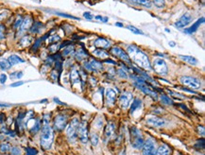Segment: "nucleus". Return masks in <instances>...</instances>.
I'll use <instances>...</instances> for the list:
<instances>
[{
  "label": "nucleus",
  "instance_id": "obj_1",
  "mask_svg": "<svg viewBox=\"0 0 205 155\" xmlns=\"http://www.w3.org/2000/svg\"><path fill=\"white\" fill-rule=\"evenodd\" d=\"M127 51L129 53V59L133 60L140 67H142L146 70H150L151 68V65H150V62L149 58H147V56L143 51L139 49L137 46L130 45L128 46Z\"/></svg>",
  "mask_w": 205,
  "mask_h": 155
},
{
  "label": "nucleus",
  "instance_id": "obj_2",
  "mask_svg": "<svg viewBox=\"0 0 205 155\" xmlns=\"http://www.w3.org/2000/svg\"><path fill=\"white\" fill-rule=\"evenodd\" d=\"M54 140V133L52 128L48 124H45L41 133V146L44 150H49L51 148Z\"/></svg>",
  "mask_w": 205,
  "mask_h": 155
},
{
  "label": "nucleus",
  "instance_id": "obj_3",
  "mask_svg": "<svg viewBox=\"0 0 205 155\" xmlns=\"http://www.w3.org/2000/svg\"><path fill=\"white\" fill-rule=\"evenodd\" d=\"M129 132H130V142H132L133 147L136 150L142 149L145 141L143 139V136L140 133V130L135 127H133L130 128Z\"/></svg>",
  "mask_w": 205,
  "mask_h": 155
},
{
  "label": "nucleus",
  "instance_id": "obj_4",
  "mask_svg": "<svg viewBox=\"0 0 205 155\" xmlns=\"http://www.w3.org/2000/svg\"><path fill=\"white\" fill-rule=\"evenodd\" d=\"M79 125V121L78 118H74L72 121L66 126V134L68 139L72 142L76 140V138L78 136V128Z\"/></svg>",
  "mask_w": 205,
  "mask_h": 155
},
{
  "label": "nucleus",
  "instance_id": "obj_5",
  "mask_svg": "<svg viewBox=\"0 0 205 155\" xmlns=\"http://www.w3.org/2000/svg\"><path fill=\"white\" fill-rule=\"evenodd\" d=\"M152 67L154 69V71L159 75H166L168 73V68L166 62L163 61V59H155L153 61V64Z\"/></svg>",
  "mask_w": 205,
  "mask_h": 155
},
{
  "label": "nucleus",
  "instance_id": "obj_6",
  "mask_svg": "<svg viewBox=\"0 0 205 155\" xmlns=\"http://www.w3.org/2000/svg\"><path fill=\"white\" fill-rule=\"evenodd\" d=\"M181 83L186 86L192 89H200L201 87V83L199 79L197 78H193V77H188V76H184L181 78Z\"/></svg>",
  "mask_w": 205,
  "mask_h": 155
},
{
  "label": "nucleus",
  "instance_id": "obj_7",
  "mask_svg": "<svg viewBox=\"0 0 205 155\" xmlns=\"http://www.w3.org/2000/svg\"><path fill=\"white\" fill-rule=\"evenodd\" d=\"M78 137L80 140V142L82 143H87V141L89 140L88 128H87L86 122H81V123H79L78 128Z\"/></svg>",
  "mask_w": 205,
  "mask_h": 155
},
{
  "label": "nucleus",
  "instance_id": "obj_8",
  "mask_svg": "<svg viewBox=\"0 0 205 155\" xmlns=\"http://www.w3.org/2000/svg\"><path fill=\"white\" fill-rule=\"evenodd\" d=\"M143 155H156V149H155V143L151 139H147L144 142L142 147Z\"/></svg>",
  "mask_w": 205,
  "mask_h": 155
},
{
  "label": "nucleus",
  "instance_id": "obj_9",
  "mask_svg": "<svg viewBox=\"0 0 205 155\" xmlns=\"http://www.w3.org/2000/svg\"><path fill=\"white\" fill-rule=\"evenodd\" d=\"M67 126V117L64 115H58L54 118V128L57 130H63Z\"/></svg>",
  "mask_w": 205,
  "mask_h": 155
},
{
  "label": "nucleus",
  "instance_id": "obj_10",
  "mask_svg": "<svg viewBox=\"0 0 205 155\" xmlns=\"http://www.w3.org/2000/svg\"><path fill=\"white\" fill-rule=\"evenodd\" d=\"M135 84H136V86H137L139 89H140V90H141L142 92H144L145 94L150 96L152 97V99H158V95H157V93L155 92L149 84H146V83H136Z\"/></svg>",
  "mask_w": 205,
  "mask_h": 155
},
{
  "label": "nucleus",
  "instance_id": "obj_11",
  "mask_svg": "<svg viewBox=\"0 0 205 155\" xmlns=\"http://www.w3.org/2000/svg\"><path fill=\"white\" fill-rule=\"evenodd\" d=\"M111 53L113 55H114V56H116L117 58L121 59L122 61L126 62L127 63H130V59H129V55L124 50H123V49H121L120 47H118V46L113 47L112 49H111Z\"/></svg>",
  "mask_w": 205,
  "mask_h": 155
},
{
  "label": "nucleus",
  "instance_id": "obj_12",
  "mask_svg": "<svg viewBox=\"0 0 205 155\" xmlns=\"http://www.w3.org/2000/svg\"><path fill=\"white\" fill-rule=\"evenodd\" d=\"M133 99V94H130L129 92H125V93H123V94L120 96V99H119L121 107H122L123 109H127V108L129 107V106L130 102H132Z\"/></svg>",
  "mask_w": 205,
  "mask_h": 155
},
{
  "label": "nucleus",
  "instance_id": "obj_13",
  "mask_svg": "<svg viewBox=\"0 0 205 155\" xmlns=\"http://www.w3.org/2000/svg\"><path fill=\"white\" fill-rule=\"evenodd\" d=\"M146 123L149 125L153 126V127L160 128V127H163L166 125V121L163 120V118H160L158 116H149L146 118Z\"/></svg>",
  "mask_w": 205,
  "mask_h": 155
},
{
  "label": "nucleus",
  "instance_id": "obj_14",
  "mask_svg": "<svg viewBox=\"0 0 205 155\" xmlns=\"http://www.w3.org/2000/svg\"><path fill=\"white\" fill-rule=\"evenodd\" d=\"M192 19H193L192 15H191L190 13H188V12H187V13L183 14V15L182 16V17L180 18V19L175 23V26H176L177 28H179V29L184 28V27H186L189 23H191Z\"/></svg>",
  "mask_w": 205,
  "mask_h": 155
},
{
  "label": "nucleus",
  "instance_id": "obj_15",
  "mask_svg": "<svg viewBox=\"0 0 205 155\" xmlns=\"http://www.w3.org/2000/svg\"><path fill=\"white\" fill-rule=\"evenodd\" d=\"M70 80L73 84H77L79 83L81 79H80V73L78 70L77 67H73L70 71Z\"/></svg>",
  "mask_w": 205,
  "mask_h": 155
},
{
  "label": "nucleus",
  "instance_id": "obj_16",
  "mask_svg": "<svg viewBox=\"0 0 205 155\" xmlns=\"http://www.w3.org/2000/svg\"><path fill=\"white\" fill-rule=\"evenodd\" d=\"M32 24H33V20L30 17V16H27L25 17L22 21V24L20 26V31L21 32H26L27 30L30 29Z\"/></svg>",
  "mask_w": 205,
  "mask_h": 155
},
{
  "label": "nucleus",
  "instance_id": "obj_17",
  "mask_svg": "<svg viewBox=\"0 0 205 155\" xmlns=\"http://www.w3.org/2000/svg\"><path fill=\"white\" fill-rule=\"evenodd\" d=\"M202 23H204V17H201L198 21H196L193 24V26H191L190 28L185 29H184V32H185V33H187V34H193V33H195V32L198 30V29L200 27V25H201Z\"/></svg>",
  "mask_w": 205,
  "mask_h": 155
},
{
  "label": "nucleus",
  "instance_id": "obj_18",
  "mask_svg": "<svg viewBox=\"0 0 205 155\" xmlns=\"http://www.w3.org/2000/svg\"><path fill=\"white\" fill-rule=\"evenodd\" d=\"M106 99H107L108 104L112 105L116 102V93L113 90V88H108L106 89Z\"/></svg>",
  "mask_w": 205,
  "mask_h": 155
},
{
  "label": "nucleus",
  "instance_id": "obj_19",
  "mask_svg": "<svg viewBox=\"0 0 205 155\" xmlns=\"http://www.w3.org/2000/svg\"><path fill=\"white\" fill-rule=\"evenodd\" d=\"M114 130H116V127L113 123H108L107 126L105 127V130H104V137L105 140H108L110 138L113 137V135L114 134Z\"/></svg>",
  "mask_w": 205,
  "mask_h": 155
},
{
  "label": "nucleus",
  "instance_id": "obj_20",
  "mask_svg": "<svg viewBox=\"0 0 205 155\" xmlns=\"http://www.w3.org/2000/svg\"><path fill=\"white\" fill-rule=\"evenodd\" d=\"M94 45L95 46L99 47L102 49V48H108L111 45V42L105 38H97L94 42Z\"/></svg>",
  "mask_w": 205,
  "mask_h": 155
},
{
  "label": "nucleus",
  "instance_id": "obj_21",
  "mask_svg": "<svg viewBox=\"0 0 205 155\" xmlns=\"http://www.w3.org/2000/svg\"><path fill=\"white\" fill-rule=\"evenodd\" d=\"M93 55L95 57H96V58H99V59H105L107 58V57L109 56V53L106 52L105 50L101 49V48H97V49H95L93 51Z\"/></svg>",
  "mask_w": 205,
  "mask_h": 155
},
{
  "label": "nucleus",
  "instance_id": "obj_22",
  "mask_svg": "<svg viewBox=\"0 0 205 155\" xmlns=\"http://www.w3.org/2000/svg\"><path fill=\"white\" fill-rule=\"evenodd\" d=\"M32 41H33V38H32L31 36H29V35L24 36V37L20 40L19 45H20V46H22V47H27V46H29V45H30V44L32 43Z\"/></svg>",
  "mask_w": 205,
  "mask_h": 155
},
{
  "label": "nucleus",
  "instance_id": "obj_23",
  "mask_svg": "<svg viewBox=\"0 0 205 155\" xmlns=\"http://www.w3.org/2000/svg\"><path fill=\"white\" fill-rule=\"evenodd\" d=\"M8 61H9L10 64L12 65H15V64H18V63H23L25 62V61L23 59H21L19 56L17 55H11L9 57V59H8Z\"/></svg>",
  "mask_w": 205,
  "mask_h": 155
},
{
  "label": "nucleus",
  "instance_id": "obj_24",
  "mask_svg": "<svg viewBox=\"0 0 205 155\" xmlns=\"http://www.w3.org/2000/svg\"><path fill=\"white\" fill-rule=\"evenodd\" d=\"M75 56H76V59L79 62L85 60L87 57H88V54L85 52V50L83 49V48H79V49L76 51L75 53Z\"/></svg>",
  "mask_w": 205,
  "mask_h": 155
},
{
  "label": "nucleus",
  "instance_id": "obj_25",
  "mask_svg": "<svg viewBox=\"0 0 205 155\" xmlns=\"http://www.w3.org/2000/svg\"><path fill=\"white\" fill-rule=\"evenodd\" d=\"M180 59L183 60V62L189 63V64H192V65H196L197 63H198V60H197L196 58H194V57L192 56H184V55H180Z\"/></svg>",
  "mask_w": 205,
  "mask_h": 155
},
{
  "label": "nucleus",
  "instance_id": "obj_26",
  "mask_svg": "<svg viewBox=\"0 0 205 155\" xmlns=\"http://www.w3.org/2000/svg\"><path fill=\"white\" fill-rule=\"evenodd\" d=\"M170 152L171 150L166 145H162L156 150V155H170Z\"/></svg>",
  "mask_w": 205,
  "mask_h": 155
},
{
  "label": "nucleus",
  "instance_id": "obj_27",
  "mask_svg": "<svg viewBox=\"0 0 205 155\" xmlns=\"http://www.w3.org/2000/svg\"><path fill=\"white\" fill-rule=\"evenodd\" d=\"M44 28L43 24L41 22H35L34 24H32V26L30 28V32L31 33H39Z\"/></svg>",
  "mask_w": 205,
  "mask_h": 155
},
{
  "label": "nucleus",
  "instance_id": "obj_28",
  "mask_svg": "<svg viewBox=\"0 0 205 155\" xmlns=\"http://www.w3.org/2000/svg\"><path fill=\"white\" fill-rule=\"evenodd\" d=\"M89 63H90V65H91L93 72H94V71H98V70H101V69H102V63H101L100 62L96 61V60H94V59H93V60H90V61H89Z\"/></svg>",
  "mask_w": 205,
  "mask_h": 155
},
{
  "label": "nucleus",
  "instance_id": "obj_29",
  "mask_svg": "<svg viewBox=\"0 0 205 155\" xmlns=\"http://www.w3.org/2000/svg\"><path fill=\"white\" fill-rule=\"evenodd\" d=\"M141 106H142V101L140 99H134L132 104V107H130V113H133L137 109L141 108Z\"/></svg>",
  "mask_w": 205,
  "mask_h": 155
},
{
  "label": "nucleus",
  "instance_id": "obj_30",
  "mask_svg": "<svg viewBox=\"0 0 205 155\" xmlns=\"http://www.w3.org/2000/svg\"><path fill=\"white\" fill-rule=\"evenodd\" d=\"M11 67H12V65L10 64V62L8 60H5V59L0 60V68H1L2 70H8Z\"/></svg>",
  "mask_w": 205,
  "mask_h": 155
},
{
  "label": "nucleus",
  "instance_id": "obj_31",
  "mask_svg": "<svg viewBox=\"0 0 205 155\" xmlns=\"http://www.w3.org/2000/svg\"><path fill=\"white\" fill-rule=\"evenodd\" d=\"M47 36H48V34H46V35H45L44 37H42V38H39V39H37V41L34 43V45H33V47H32V51H37V49L39 48V46L41 45V44H42V42L44 41V39H45V38H47Z\"/></svg>",
  "mask_w": 205,
  "mask_h": 155
},
{
  "label": "nucleus",
  "instance_id": "obj_32",
  "mask_svg": "<svg viewBox=\"0 0 205 155\" xmlns=\"http://www.w3.org/2000/svg\"><path fill=\"white\" fill-rule=\"evenodd\" d=\"M133 2L137 3V4H140L146 8H150L151 7V2L150 0H133Z\"/></svg>",
  "mask_w": 205,
  "mask_h": 155
},
{
  "label": "nucleus",
  "instance_id": "obj_33",
  "mask_svg": "<svg viewBox=\"0 0 205 155\" xmlns=\"http://www.w3.org/2000/svg\"><path fill=\"white\" fill-rule=\"evenodd\" d=\"M40 129H41V122H40L39 119H37L36 122L34 123V126L30 129V133H36L39 132Z\"/></svg>",
  "mask_w": 205,
  "mask_h": 155
},
{
  "label": "nucleus",
  "instance_id": "obj_34",
  "mask_svg": "<svg viewBox=\"0 0 205 155\" xmlns=\"http://www.w3.org/2000/svg\"><path fill=\"white\" fill-rule=\"evenodd\" d=\"M74 53V46L72 45H68L63 49L62 51V56H69L72 55Z\"/></svg>",
  "mask_w": 205,
  "mask_h": 155
},
{
  "label": "nucleus",
  "instance_id": "obj_35",
  "mask_svg": "<svg viewBox=\"0 0 205 155\" xmlns=\"http://www.w3.org/2000/svg\"><path fill=\"white\" fill-rule=\"evenodd\" d=\"M160 99H161V101H162L163 103H165V104H166V105H171V104H173V101L171 100V99H169V97H168L167 96H166V95H162V96H160Z\"/></svg>",
  "mask_w": 205,
  "mask_h": 155
},
{
  "label": "nucleus",
  "instance_id": "obj_36",
  "mask_svg": "<svg viewBox=\"0 0 205 155\" xmlns=\"http://www.w3.org/2000/svg\"><path fill=\"white\" fill-rule=\"evenodd\" d=\"M9 150H11V146L10 144H7V143H4V144H1L0 145V151L2 153H6Z\"/></svg>",
  "mask_w": 205,
  "mask_h": 155
},
{
  "label": "nucleus",
  "instance_id": "obj_37",
  "mask_svg": "<svg viewBox=\"0 0 205 155\" xmlns=\"http://www.w3.org/2000/svg\"><path fill=\"white\" fill-rule=\"evenodd\" d=\"M127 29H129L130 31L133 32V33H134V34H144L143 33V31L141 30V29H137V28H135V27H133V26H128L127 27Z\"/></svg>",
  "mask_w": 205,
  "mask_h": 155
},
{
  "label": "nucleus",
  "instance_id": "obj_38",
  "mask_svg": "<svg viewBox=\"0 0 205 155\" xmlns=\"http://www.w3.org/2000/svg\"><path fill=\"white\" fill-rule=\"evenodd\" d=\"M24 75V73L22 71L20 72H12V74L10 75V78L12 79H21Z\"/></svg>",
  "mask_w": 205,
  "mask_h": 155
},
{
  "label": "nucleus",
  "instance_id": "obj_39",
  "mask_svg": "<svg viewBox=\"0 0 205 155\" xmlns=\"http://www.w3.org/2000/svg\"><path fill=\"white\" fill-rule=\"evenodd\" d=\"M153 3L157 8H163L166 5V0H153Z\"/></svg>",
  "mask_w": 205,
  "mask_h": 155
},
{
  "label": "nucleus",
  "instance_id": "obj_40",
  "mask_svg": "<svg viewBox=\"0 0 205 155\" xmlns=\"http://www.w3.org/2000/svg\"><path fill=\"white\" fill-rule=\"evenodd\" d=\"M55 14L59 15V16H62V17H66V18H70V19H74V20H79V18L75 17V16L67 14V13H62V12H55Z\"/></svg>",
  "mask_w": 205,
  "mask_h": 155
},
{
  "label": "nucleus",
  "instance_id": "obj_41",
  "mask_svg": "<svg viewBox=\"0 0 205 155\" xmlns=\"http://www.w3.org/2000/svg\"><path fill=\"white\" fill-rule=\"evenodd\" d=\"M61 40V37L59 35H54V36H51L50 38H48V42L50 44H56L57 42H59Z\"/></svg>",
  "mask_w": 205,
  "mask_h": 155
},
{
  "label": "nucleus",
  "instance_id": "obj_42",
  "mask_svg": "<svg viewBox=\"0 0 205 155\" xmlns=\"http://www.w3.org/2000/svg\"><path fill=\"white\" fill-rule=\"evenodd\" d=\"M26 152H27L26 155H37L38 150L36 149H34V148H27L26 149Z\"/></svg>",
  "mask_w": 205,
  "mask_h": 155
},
{
  "label": "nucleus",
  "instance_id": "obj_43",
  "mask_svg": "<svg viewBox=\"0 0 205 155\" xmlns=\"http://www.w3.org/2000/svg\"><path fill=\"white\" fill-rule=\"evenodd\" d=\"M22 21H23L22 16H18L17 19H16V20H15V22H14L13 28H14V29H19V28H20V26H21V24H22Z\"/></svg>",
  "mask_w": 205,
  "mask_h": 155
},
{
  "label": "nucleus",
  "instance_id": "obj_44",
  "mask_svg": "<svg viewBox=\"0 0 205 155\" xmlns=\"http://www.w3.org/2000/svg\"><path fill=\"white\" fill-rule=\"evenodd\" d=\"M59 48H60V45H57V43H56V44H52L50 46H49L48 47V50L50 51L51 53H55L57 50L59 49Z\"/></svg>",
  "mask_w": 205,
  "mask_h": 155
},
{
  "label": "nucleus",
  "instance_id": "obj_45",
  "mask_svg": "<svg viewBox=\"0 0 205 155\" xmlns=\"http://www.w3.org/2000/svg\"><path fill=\"white\" fill-rule=\"evenodd\" d=\"M91 143L93 146H96L98 144V136L96 133H93L91 135Z\"/></svg>",
  "mask_w": 205,
  "mask_h": 155
},
{
  "label": "nucleus",
  "instance_id": "obj_46",
  "mask_svg": "<svg viewBox=\"0 0 205 155\" xmlns=\"http://www.w3.org/2000/svg\"><path fill=\"white\" fill-rule=\"evenodd\" d=\"M59 76H60V73L57 71V70H52L51 71V73H50V77H51V79H53V80H57L58 79V78H59Z\"/></svg>",
  "mask_w": 205,
  "mask_h": 155
},
{
  "label": "nucleus",
  "instance_id": "obj_47",
  "mask_svg": "<svg viewBox=\"0 0 205 155\" xmlns=\"http://www.w3.org/2000/svg\"><path fill=\"white\" fill-rule=\"evenodd\" d=\"M11 153L12 155H20L21 154V150L18 148V147H12L11 149Z\"/></svg>",
  "mask_w": 205,
  "mask_h": 155
},
{
  "label": "nucleus",
  "instance_id": "obj_48",
  "mask_svg": "<svg viewBox=\"0 0 205 155\" xmlns=\"http://www.w3.org/2000/svg\"><path fill=\"white\" fill-rule=\"evenodd\" d=\"M117 75L120 78H123V79L128 78V74L125 72V70H123V69H117Z\"/></svg>",
  "mask_w": 205,
  "mask_h": 155
},
{
  "label": "nucleus",
  "instance_id": "obj_49",
  "mask_svg": "<svg viewBox=\"0 0 205 155\" xmlns=\"http://www.w3.org/2000/svg\"><path fill=\"white\" fill-rule=\"evenodd\" d=\"M6 37L5 35V27L3 25H0V41L4 40Z\"/></svg>",
  "mask_w": 205,
  "mask_h": 155
},
{
  "label": "nucleus",
  "instance_id": "obj_50",
  "mask_svg": "<svg viewBox=\"0 0 205 155\" xmlns=\"http://www.w3.org/2000/svg\"><path fill=\"white\" fill-rule=\"evenodd\" d=\"M94 17L96 19V20H99V21H101V22H103V23H106V22H108V17H106V16H101V15H96V16H94Z\"/></svg>",
  "mask_w": 205,
  "mask_h": 155
},
{
  "label": "nucleus",
  "instance_id": "obj_51",
  "mask_svg": "<svg viewBox=\"0 0 205 155\" xmlns=\"http://www.w3.org/2000/svg\"><path fill=\"white\" fill-rule=\"evenodd\" d=\"M169 95L172 96H174V97H176V99H183V97H184L183 95H181V94H177V93L172 92V91H169Z\"/></svg>",
  "mask_w": 205,
  "mask_h": 155
},
{
  "label": "nucleus",
  "instance_id": "obj_52",
  "mask_svg": "<svg viewBox=\"0 0 205 155\" xmlns=\"http://www.w3.org/2000/svg\"><path fill=\"white\" fill-rule=\"evenodd\" d=\"M83 16L85 17V19H87V20H92V19L94 18V16L91 14V12H84V13H83Z\"/></svg>",
  "mask_w": 205,
  "mask_h": 155
},
{
  "label": "nucleus",
  "instance_id": "obj_53",
  "mask_svg": "<svg viewBox=\"0 0 205 155\" xmlns=\"http://www.w3.org/2000/svg\"><path fill=\"white\" fill-rule=\"evenodd\" d=\"M7 80V75L6 74H1L0 75V83L1 84H4Z\"/></svg>",
  "mask_w": 205,
  "mask_h": 155
},
{
  "label": "nucleus",
  "instance_id": "obj_54",
  "mask_svg": "<svg viewBox=\"0 0 205 155\" xmlns=\"http://www.w3.org/2000/svg\"><path fill=\"white\" fill-rule=\"evenodd\" d=\"M24 84V81H17V83H14L12 84H11V87H18Z\"/></svg>",
  "mask_w": 205,
  "mask_h": 155
},
{
  "label": "nucleus",
  "instance_id": "obj_55",
  "mask_svg": "<svg viewBox=\"0 0 205 155\" xmlns=\"http://www.w3.org/2000/svg\"><path fill=\"white\" fill-rule=\"evenodd\" d=\"M198 130H199V133L201 134V136H204V133H205V132H204V127L203 126H199L198 127Z\"/></svg>",
  "mask_w": 205,
  "mask_h": 155
},
{
  "label": "nucleus",
  "instance_id": "obj_56",
  "mask_svg": "<svg viewBox=\"0 0 205 155\" xmlns=\"http://www.w3.org/2000/svg\"><path fill=\"white\" fill-rule=\"evenodd\" d=\"M5 120V115L4 113H0V123H3Z\"/></svg>",
  "mask_w": 205,
  "mask_h": 155
},
{
  "label": "nucleus",
  "instance_id": "obj_57",
  "mask_svg": "<svg viewBox=\"0 0 205 155\" xmlns=\"http://www.w3.org/2000/svg\"><path fill=\"white\" fill-rule=\"evenodd\" d=\"M104 62H107V63H112V64H116V62L113 61V60H105Z\"/></svg>",
  "mask_w": 205,
  "mask_h": 155
},
{
  "label": "nucleus",
  "instance_id": "obj_58",
  "mask_svg": "<svg viewBox=\"0 0 205 155\" xmlns=\"http://www.w3.org/2000/svg\"><path fill=\"white\" fill-rule=\"evenodd\" d=\"M116 27H119V28H123V24L120 23V22H116Z\"/></svg>",
  "mask_w": 205,
  "mask_h": 155
},
{
  "label": "nucleus",
  "instance_id": "obj_59",
  "mask_svg": "<svg viewBox=\"0 0 205 155\" xmlns=\"http://www.w3.org/2000/svg\"><path fill=\"white\" fill-rule=\"evenodd\" d=\"M6 15H7V13H6V12H3V13L0 14V20H3V19H4L3 16H6Z\"/></svg>",
  "mask_w": 205,
  "mask_h": 155
},
{
  "label": "nucleus",
  "instance_id": "obj_60",
  "mask_svg": "<svg viewBox=\"0 0 205 155\" xmlns=\"http://www.w3.org/2000/svg\"><path fill=\"white\" fill-rule=\"evenodd\" d=\"M168 45H169L171 47H174V46L176 45V44H175L174 42H169V43H168Z\"/></svg>",
  "mask_w": 205,
  "mask_h": 155
},
{
  "label": "nucleus",
  "instance_id": "obj_61",
  "mask_svg": "<svg viewBox=\"0 0 205 155\" xmlns=\"http://www.w3.org/2000/svg\"><path fill=\"white\" fill-rule=\"evenodd\" d=\"M9 104H3V103H0V107H9Z\"/></svg>",
  "mask_w": 205,
  "mask_h": 155
}]
</instances>
